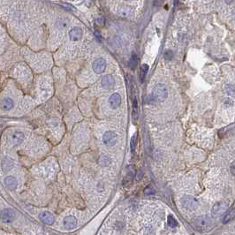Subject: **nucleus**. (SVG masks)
<instances>
[{"label":"nucleus","mask_w":235,"mask_h":235,"mask_svg":"<svg viewBox=\"0 0 235 235\" xmlns=\"http://www.w3.org/2000/svg\"><path fill=\"white\" fill-rule=\"evenodd\" d=\"M125 1H134V0H125Z\"/></svg>","instance_id":"7c9ffc66"},{"label":"nucleus","mask_w":235,"mask_h":235,"mask_svg":"<svg viewBox=\"0 0 235 235\" xmlns=\"http://www.w3.org/2000/svg\"><path fill=\"white\" fill-rule=\"evenodd\" d=\"M40 219L46 224H52L54 223V217L48 211L42 212L40 214Z\"/></svg>","instance_id":"4468645a"},{"label":"nucleus","mask_w":235,"mask_h":235,"mask_svg":"<svg viewBox=\"0 0 235 235\" xmlns=\"http://www.w3.org/2000/svg\"><path fill=\"white\" fill-rule=\"evenodd\" d=\"M137 64H138V58H137L136 54H133L130 59L131 69H135V67L137 66Z\"/></svg>","instance_id":"4be33fe9"},{"label":"nucleus","mask_w":235,"mask_h":235,"mask_svg":"<svg viewBox=\"0 0 235 235\" xmlns=\"http://www.w3.org/2000/svg\"><path fill=\"white\" fill-rule=\"evenodd\" d=\"M149 71V65L147 64H143L141 66V70H140V78H141V80L143 81L144 79L146 77V74Z\"/></svg>","instance_id":"aec40b11"},{"label":"nucleus","mask_w":235,"mask_h":235,"mask_svg":"<svg viewBox=\"0 0 235 235\" xmlns=\"http://www.w3.org/2000/svg\"><path fill=\"white\" fill-rule=\"evenodd\" d=\"M193 224L196 227V230L204 232L209 230V228L212 226V221L207 216H201L196 218V219L193 221Z\"/></svg>","instance_id":"f03ea898"},{"label":"nucleus","mask_w":235,"mask_h":235,"mask_svg":"<svg viewBox=\"0 0 235 235\" xmlns=\"http://www.w3.org/2000/svg\"><path fill=\"white\" fill-rule=\"evenodd\" d=\"M15 217H16V213L12 209H5L1 212V220L3 223L13 222Z\"/></svg>","instance_id":"423d86ee"},{"label":"nucleus","mask_w":235,"mask_h":235,"mask_svg":"<svg viewBox=\"0 0 235 235\" xmlns=\"http://www.w3.org/2000/svg\"><path fill=\"white\" fill-rule=\"evenodd\" d=\"M224 2H225L226 4H231V3L233 2V0H224Z\"/></svg>","instance_id":"c756f323"},{"label":"nucleus","mask_w":235,"mask_h":235,"mask_svg":"<svg viewBox=\"0 0 235 235\" xmlns=\"http://www.w3.org/2000/svg\"><path fill=\"white\" fill-rule=\"evenodd\" d=\"M13 107V99L6 97L5 99L2 100L1 102V108L3 111H9Z\"/></svg>","instance_id":"dca6fc26"},{"label":"nucleus","mask_w":235,"mask_h":235,"mask_svg":"<svg viewBox=\"0 0 235 235\" xmlns=\"http://www.w3.org/2000/svg\"><path fill=\"white\" fill-rule=\"evenodd\" d=\"M167 221H168V224H169L170 227L174 228V227H176V226L178 225V222H177V220H176V219L174 218V217L171 216V215H170V216L168 217Z\"/></svg>","instance_id":"b1692460"},{"label":"nucleus","mask_w":235,"mask_h":235,"mask_svg":"<svg viewBox=\"0 0 235 235\" xmlns=\"http://www.w3.org/2000/svg\"><path fill=\"white\" fill-rule=\"evenodd\" d=\"M144 194H146V195H154L155 194V190L151 186H147L144 189Z\"/></svg>","instance_id":"bb28decb"},{"label":"nucleus","mask_w":235,"mask_h":235,"mask_svg":"<svg viewBox=\"0 0 235 235\" xmlns=\"http://www.w3.org/2000/svg\"><path fill=\"white\" fill-rule=\"evenodd\" d=\"M181 204L185 209H189V210H195L199 206L198 201L196 198L191 196H187V195L184 196L181 198Z\"/></svg>","instance_id":"7ed1b4c3"},{"label":"nucleus","mask_w":235,"mask_h":235,"mask_svg":"<svg viewBox=\"0 0 235 235\" xmlns=\"http://www.w3.org/2000/svg\"><path fill=\"white\" fill-rule=\"evenodd\" d=\"M228 207H229V204L226 202H218L213 206L212 214L214 216H220L227 210Z\"/></svg>","instance_id":"39448f33"},{"label":"nucleus","mask_w":235,"mask_h":235,"mask_svg":"<svg viewBox=\"0 0 235 235\" xmlns=\"http://www.w3.org/2000/svg\"><path fill=\"white\" fill-rule=\"evenodd\" d=\"M68 25H69V20L67 19H61L58 22V26L59 27V28H65Z\"/></svg>","instance_id":"393cba45"},{"label":"nucleus","mask_w":235,"mask_h":235,"mask_svg":"<svg viewBox=\"0 0 235 235\" xmlns=\"http://www.w3.org/2000/svg\"><path fill=\"white\" fill-rule=\"evenodd\" d=\"M109 103L112 109H117L121 104V97L118 93L112 94L109 98Z\"/></svg>","instance_id":"9b49d317"},{"label":"nucleus","mask_w":235,"mask_h":235,"mask_svg":"<svg viewBox=\"0 0 235 235\" xmlns=\"http://www.w3.org/2000/svg\"><path fill=\"white\" fill-rule=\"evenodd\" d=\"M225 92L230 95V96H233L235 94V87L233 85H227L225 86Z\"/></svg>","instance_id":"a878e982"},{"label":"nucleus","mask_w":235,"mask_h":235,"mask_svg":"<svg viewBox=\"0 0 235 235\" xmlns=\"http://www.w3.org/2000/svg\"><path fill=\"white\" fill-rule=\"evenodd\" d=\"M4 183L5 185V186L10 189V190H15L17 186H18V181L17 180L13 177V176H7L5 178L4 180Z\"/></svg>","instance_id":"9d476101"},{"label":"nucleus","mask_w":235,"mask_h":235,"mask_svg":"<svg viewBox=\"0 0 235 235\" xmlns=\"http://www.w3.org/2000/svg\"><path fill=\"white\" fill-rule=\"evenodd\" d=\"M133 118L134 121L137 120L138 118V116H139V109H138V101H137V98L134 96V99L133 101Z\"/></svg>","instance_id":"f3484780"},{"label":"nucleus","mask_w":235,"mask_h":235,"mask_svg":"<svg viewBox=\"0 0 235 235\" xmlns=\"http://www.w3.org/2000/svg\"><path fill=\"white\" fill-rule=\"evenodd\" d=\"M235 217V209H232L224 218V223H228L230 220H232Z\"/></svg>","instance_id":"5701e85b"},{"label":"nucleus","mask_w":235,"mask_h":235,"mask_svg":"<svg viewBox=\"0 0 235 235\" xmlns=\"http://www.w3.org/2000/svg\"><path fill=\"white\" fill-rule=\"evenodd\" d=\"M114 84H115V80H114V78L112 77V75L107 74L102 78V86L104 88L111 89L114 86Z\"/></svg>","instance_id":"ddd939ff"},{"label":"nucleus","mask_w":235,"mask_h":235,"mask_svg":"<svg viewBox=\"0 0 235 235\" xmlns=\"http://www.w3.org/2000/svg\"><path fill=\"white\" fill-rule=\"evenodd\" d=\"M64 226L65 229L71 230L77 226V219L74 216H67L64 219Z\"/></svg>","instance_id":"1a4fd4ad"},{"label":"nucleus","mask_w":235,"mask_h":235,"mask_svg":"<svg viewBox=\"0 0 235 235\" xmlns=\"http://www.w3.org/2000/svg\"><path fill=\"white\" fill-rule=\"evenodd\" d=\"M81 37H82V30L78 27H74L69 31V38L72 41L77 42L81 39Z\"/></svg>","instance_id":"6e6552de"},{"label":"nucleus","mask_w":235,"mask_h":235,"mask_svg":"<svg viewBox=\"0 0 235 235\" xmlns=\"http://www.w3.org/2000/svg\"><path fill=\"white\" fill-rule=\"evenodd\" d=\"M105 67H106V61L102 58L96 59L92 65V68L96 74H102L105 70Z\"/></svg>","instance_id":"0eeeda50"},{"label":"nucleus","mask_w":235,"mask_h":235,"mask_svg":"<svg viewBox=\"0 0 235 235\" xmlns=\"http://www.w3.org/2000/svg\"><path fill=\"white\" fill-rule=\"evenodd\" d=\"M164 58H165V59H171L172 58H173V53L172 52H171V51H167L166 52L164 53Z\"/></svg>","instance_id":"cd10ccee"},{"label":"nucleus","mask_w":235,"mask_h":235,"mask_svg":"<svg viewBox=\"0 0 235 235\" xmlns=\"http://www.w3.org/2000/svg\"><path fill=\"white\" fill-rule=\"evenodd\" d=\"M98 163H99V164H100L101 166H108V165H110V164H111V158L108 157V156L102 155L101 157H99Z\"/></svg>","instance_id":"6ab92c4d"},{"label":"nucleus","mask_w":235,"mask_h":235,"mask_svg":"<svg viewBox=\"0 0 235 235\" xmlns=\"http://www.w3.org/2000/svg\"><path fill=\"white\" fill-rule=\"evenodd\" d=\"M231 171H232L233 174H234L235 175V161L234 162H233L232 164H231Z\"/></svg>","instance_id":"c85d7f7f"},{"label":"nucleus","mask_w":235,"mask_h":235,"mask_svg":"<svg viewBox=\"0 0 235 235\" xmlns=\"http://www.w3.org/2000/svg\"><path fill=\"white\" fill-rule=\"evenodd\" d=\"M133 13V10L130 6H122L120 10L118 11V15L122 17H128L131 13Z\"/></svg>","instance_id":"a211bd4d"},{"label":"nucleus","mask_w":235,"mask_h":235,"mask_svg":"<svg viewBox=\"0 0 235 235\" xmlns=\"http://www.w3.org/2000/svg\"><path fill=\"white\" fill-rule=\"evenodd\" d=\"M117 142V134L113 131H106L103 135V143L106 146H112Z\"/></svg>","instance_id":"20e7f679"},{"label":"nucleus","mask_w":235,"mask_h":235,"mask_svg":"<svg viewBox=\"0 0 235 235\" xmlns=\"http://www.w3.org/2000/svg\"><path fill=\"white\" fill-rule=\"evenodd\" d=\"M136 143H137V133H135L132 139H131V143H130V148H131V151L133 153L134 150H135V146H136Z\"/></svg>","instance_id":"412c9836"},{"label":"nucleus","mask_w":235,"mask_h":235,"mask_svg":"<svg viewBox=\"0 0 235 235\" xmlns=\"http://www.w3.org/2000/svg\"><path fill=\"white\" fill-rule=\"evenodd\" d=\"M1 167H2V171H9L13 169V161L12 158L10 157H5L2 159L1 162Z\"/></svg>","instance_id":"f8f14e48"},{"label":"nucleus","mask_w":235,"mask_h":235,"mask_svg":"<svg viewBox=\"0 0 235 235\" xmlns=\"http://www.w3.org/2000/svg\"><path fill=\"white\" fill-rule=\"evenodd\" d=\"M24 134L21 132H15L12 135V143L13 145H19L24 141Z\"/></svg>","instance_id":"2eb2a0df"},{"label":"nucleus","mask_w":235,"mask_h":235,"mask_svg":"<svg viewBox=\"0 0 235 235\" xmlns=\"http://www.w3.org/2000/svg\"><path fill=\"white\" fill-rule=\"evenodd\" d=\"M152 97L159 103L164 102L168 97V90L166 86L162 83L157 84L152 90Z\"/></svg>","instance_id":"f257e3e1"}]
</instances>
